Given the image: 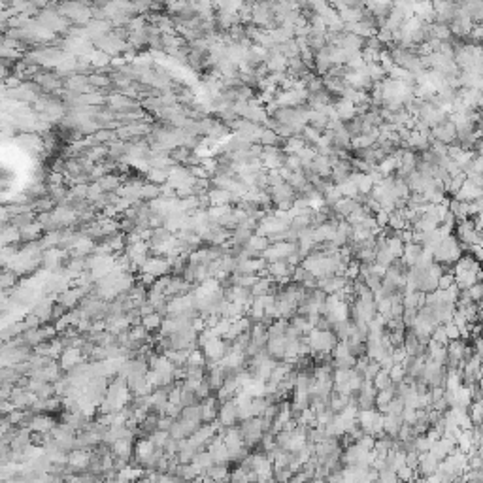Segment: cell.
<instances>
[{
  "label": "cell",
  "instance_id": "1",
  "mask_svg": "<svg viewBox=\"0 0 483 483\" xmlns=\"http://www.w3.org/2000/svg\"><path fill=\"white\" fill-rule=\"evenodd\" d=\"M217 417H219V423L223 425V427H230V425H234L238 421V408H236V402H234V398L232 400H226L223 402V406L219 408L217 411Z\"/></svg>",
  "mask_w": 483,
  "mask_h": 483
},
{
  "label": "cell",
  "instance_id": "2",
  "mask_svg": "<svg viewBox=\"0 0 483 483\" xmlns=\"http://www.w3.org/2000/svg\"><path fill=\"white\" fill-rule=\"evenodd\" d=\"M351 238V225L347 223V221H342V223H338V226H336V232H334V236H333V246H336L338 249L342 246H345V242Z\"/></svg>",
  "mask_w": 483,
  "mask_h": 483
},
{
  "label": "cell",
  "instance_id": "3",
  "mask_svg": "<svg viewBox=\"0 0 483 483\" xmlns=\"http://www.w3.org/2000/svg\"><path fill=\"white\" fill-rule=\"evenodd\" d=\"M266 353L272 359H283V355H285V336L268 338V342H266Z\"/></svg>",
  "mask_w": 483,
  "mask_h": 483
},
{
  "label": "cell",
  "instance_id": "4",
  "mask_svg": "<svg viewBox=\"0 0 483 483\" xmlns=\"http://www.w3.org/2000/svg\"><path fill=\"white\" fill-rule=\"evenodd\" d=\"M404 421L400 415H393V413H383V432L391 438H397V432Z\"/></svg>",
  "mask_w": 483,
  "mask_h": 483
},
{
  "label": "cell",
  "instance_id": "5",
  "mask_svg": "<svg viewBox=\"0 0 483 483\" xmlns=\"http://www.w3.org/2000/svg\"><path fill=\"white\" fill-rule=\"evenodd\" d=\"M230 198H232V194H230V191H226V189H217V187H214V189L208 193V200H210V204L212 206L228 204Z\"/></svg>",
  "mask_w": 483,
  "mask_h": 483
},
{
  "label": "cell",
  "instance_id": "6",
  "mask_svg": "<svg viewBox=\"0 0 483 483\" xmlns=\"http://www.w3.org/2000/svg\"><path fill=\"white\" fill-rule=\"evenodd\" d=\"M357 208H359V202H357L355 198H349V196L340 198V200L334 204V210H336L340 215H344V217H347L349 214H353Z\"/></svg>",
  "mask_w": 483,
  "mask_h": 483
},
{
  "label": "cell",
  "instance_id": "7",
  "mask_svg": "<svg viewBox=\"0 0 483 483\" xmlns=\"http://www.w3.org/2000/svg\"><path fill=\"white\" fill-rule=\"evenodd\" d=\"M157 196H161V185L157 183H146L140 189V198H148V200H155Z\"/></svg>",
  "mask_w": 483,
  "mask_h": 483
},
{
  "label": "cell",
  "instance_id": "8",
  "mask_svg": "<svg viewBox=\"0 0 483 483\" xmlns=\"http://www.w3.org/2000/svg\"><path fill=\"white\" fill-rule=\"evenodd\" d=\"M387 249L393 253V257L395 259H400L402 257V251H404V244L400 242V238L393 234V236L387 238Z\"/></svg>",
  "mask_w": 483,
  "mask_h": 483
},
{
  "label": "cell",
  "instance_id": "9",
  "mask_svg": "<svg viewBox=\"0 0 483 483\" xmlns=\"http://www.w3.org/2000/svg\"><path fill=\"white\" fill-rule=\"evenodd\" d=\"M374 262H377V264H381V266H385V268H389L393 262H395V257H393V253L387 249V246L385 247H381V249H377L376 251V260Z\"/></svg>",
  "mask_w": 483,
  "mask_h": 483
},
{
  "label": "cell",
  "instance_id": "10",
  "mask_svg": "<svg viewBox=\"0 0 483 483\" xmlns=\"http://www.w3.org/2000/svg\"><path fill=\"white\" fill-rule=\"evenodd\" d=\"M391 383H393V381H391V377H389V372H387V370H383V368H381L376 376H374V379H372V385H374V389H376V391H379V389H385V387L391 385Z\"/></svg>",
  "mask_w": 483,
  "mask_h": 483
},
{
  "label": "cell",
  "instance_id": "11",
  "mask_svg": "<svg viewBox=\"0 0 483 483\" xmlns=\"http://www.w3.org/2000/svg\"><path fill=\"white\" fill-rule=\"evenodd\" d=\"M161 315L159 313H148V315H144V319H142V325L146 327V331H153V329H159L161 327Z\"/></svg>",
  "mask_w": 483,
  "mask_h": 483
},
{
  "label": "cell",
  "instance_id": "12",
  "mask_svg": "<svg viewBox=\"0 0 483 483\" xmlns=\"http://www.w3.org/2000/svg\"><path fill=\"white\" fill-rule=\"evenodd\" d=\"M406 376V368L402 363H395V365L391 366V370H389V377H391V381L393 383H400L402 379Z\"/></svg>",
  "mask_w": 483,
  "mask_h": 483
},
{
  "label": "cell",
  "instance_id": "13",
  "mask_svg": "<svg viewBox=\"0 0 483 483\" xmlns=\"http://www.w3.org/2000/svg\"><path fill=\"white\" fill-rule=\"evenodd\" d=\"M430 340L438 342L440 345H447L449 338H447V334H446V329H444V325H436V327L432 329V333H430Z\"/></svg>",
  "mask_w": 483,
  "mask_h": 483
},
{
  "label": "cell",
  "instance_id": "14",
  "mask_svg": "<svg viewBox=\"0 0 483 483\" xmlns=\"http://www.w3.org/2000/svg\"><path fill=\"white\" fill-rule=\"evenodd\" d=\"M397 478L400 482H408V480H415V470H411L409 466L402 464L400 468H397Z\"/></svg>",
  "mask_w": 483,
  "mask_h": 483
},
{
  "label": "cell",
  "instance_id": "15",
  "mask_svg": "<svg viewBox=\"0 0 483 483\" xmlns=\"http://www.w3.org/2000/svg\"><path fill=\"white\" fill-rule=\"evenodd\" d=\"M70 464H74V466H85L87 461H89V457H87L83 451H74L72 455H70Z\"/></svg>",
  "mask_w": 483,
  "mask_h": 483
},
{
  "label": "cell",
  "instance_id": "16",
  "mask_svg": "<svg viewBox=\"0 0 483 483\" xmlns=\"http://www.w3.org/2000/svg\"><path fill=\"white\" fill-rule=\"evenodd\" d=\"M466 291H468V295H470V298H472L474 302H480V300H482V295H483L482 281H476L472 287H468Z\"/></svg>",
  "mask_w": 483,
  "mask_h": 483
},
{
  "label": "cell",
  "instance_id": "17",
  "mask_svg": "<svg viewBox=\"0 0 483 483\" xmlns=\"http://www.w3.org/2000/svg\"><path fill=\"white\" fill-rule=\"evenodd\" d=\"M444 329H446V334H447V338H449V340H457V338H461V334H459V327H457L453 321L444 323Z\"/></svg>",
  "mask_w": 483,
  "mask_h": 483
},
{
  "label": "cell",
  "instance_id": "18",
  "mask_svg": "<svg viewBox=\"0 0 483 483\" xmlns=\"http://www.w3.org/2000/svg\"><path fill=\"white\" fill-rule=\"evenodd\" d=\"M455 283V276H453V272H447V274H442L440 278H438V289H447Z\"/></svg>",
  "mask_w": 483,
  "mask_h": 483
},
{
  "label": "cell",
  "instance_id": "19",
  "mask_svg": "<svg viewBox=\"0 0 483 483\" xmlns=\"http://www.w3.org/2000/svg\"><path fill=\"white\" fill-rule=\"evenodd\" d=\"M142 74H144V75H149V72H148V70H142ZM142 79H144V81H155V75L151 74V77H142Z\"/></svg>",
  "mask_w": 483,
  "mask_h": 483
}]
</instances>
